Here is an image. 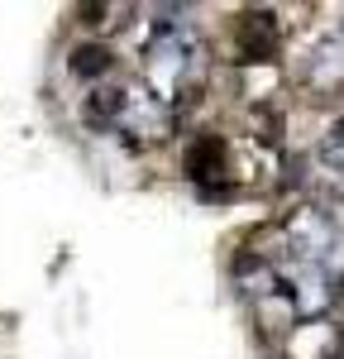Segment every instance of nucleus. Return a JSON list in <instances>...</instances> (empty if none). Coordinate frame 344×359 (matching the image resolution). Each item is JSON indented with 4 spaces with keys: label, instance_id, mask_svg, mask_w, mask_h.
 <instances>
[{
    "label": "nucleus",
    "instance_id": "nucleus-7",
    "mask_svg": "<svg viewBox=\"0 0 344 359\" xmlns=\"http://www.w3.org/2000/svg\"><path fill=\"white\" fill-rule=\"evenodd\" d=\"M335 359H344V350H340V355H335Z\"/></svg>",
    "mask_w": 344,
    "mask_h": 359
},
{
    "label": "nucleus",
    "instance_id": "nucleus-4",
    "mask_svg": "<svg viewBox=\"0 0 344 359\" xmlns=\"http://www.w3.org/2000/svg\"><path fill=\"white\" fill-rule=\"evenodd\" d=\"M239 39H244V53L249 57H268L273 43H278V25H273L268 15H249V20L239 25Z\"/></svg>",
    "mask_w": 344,
    "mask_h": 359
},
{
    "label": "nucleus",
    "instance_id": "nucleus-1",
    "mask_svg": "<svg viewBox=\"0 0 344 359\" xmlns=\"http://www.w3.org/2000/svg\"><path fill=\"white\" fill-rule=\"evenodd\" d=\"M182 10H163V20H153L148 48H143V72H148V96L153 101H182L201 77V43L187 20H177Z\"/></svg>",
    "mask_w": 344,
    "mask_h": 359
},
{
    "label": "nucleus",
    "instance_id": "nucleus-6",
    "mask_svg": "<svg viewBox=\"0 0 344 359\" xmlns=\"http://www.w3.org/2000/svg\"><path fill=\"white\" fill-rule=\"evenodd\" d=\"M320 158L335 168V172H344V115L330 125V135H325V144H320Z\"/></svg>",
    "mask_w": 344,
    "mask_h": 359
},
{
    "label": "nucleus",
    "instance_id": "nucleus-2",
    "mask_svg": "<svg viewBox=\"0 0 344 359\" xmlns=\"http://www.w3.org/2000/svg\"><path fill=\"white\" fill-rule=\"evenodd\" d=\"M110 130L115 135H129V139H163L172 130V115L148 91H120V111H115Z\"/></svg>",
    "mask_w": 344,
    "mask_h": 359
},
{
    "label": "nucleus",
    "instance_id": "nucleus-3",
    "mask_svg": "<svg viewBox=\"0 0 344 359\" xmlns=\"http://www.w3.org/2000/svg\"><path fill=\"white\" fill-rule=\"evenodd\" d=\"M225 144H220V139H196V144H192V149H187V177H192V182H201V187H206V182H215V177H225Z\"/></svg>",
    "mask_w": 344,
    "mask_h": 359
},
{
    "label": "nucleus",
    "instance_id": "nucleus-5",
    "mask_svg": "<svg viewBox=\"0 0 344 359\" xmlns=\"http://www.w3.org/2000/svg\"><path fill=\"white\" fill-rule=\"evenodd\" d=\"M67 67L91 82V77H106V72L115 67V53L106 48V43H82V48H72V62H67Z\"/></svg>",
    "mask_w": 344,
    "mask_h": 359
}]
</instances>
